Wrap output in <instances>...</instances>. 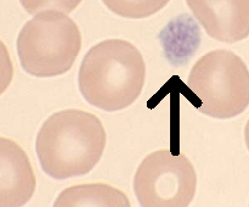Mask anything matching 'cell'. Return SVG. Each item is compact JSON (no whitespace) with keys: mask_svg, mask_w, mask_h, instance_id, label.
Listing matches in <instances>:
<instances>
[{"mask_svg":"<svg viewBox=\"0 0 249 207\" xmlns=\"http://www.w3.org/2000/svg\"><path fill=\"white\" fill-rule=\"evenodd\" d=\"M105 146L106 132L101 121L77 109L49 117L36 140L44 173L57 180L88 174L100 162Z\"/></svg>","mask_w":249,"mask_h":207,"instance_id":"1","label":"cell"},{"mask_svg":"<svg viewBox=\"0 0 249 207\" xmlns=\"http://www.w3.org/2000/svg\"><path fill=\"white\" fill-rule=\"evenodd\" d=\"M146 63L136 46L107 39L92 46L82 61L78 84L92 106L114 112L130 106L142 92Z\"/></svg>","mask_w":249,"mask_h":207,"instance_id":"2","label":"cell"},{"mask_svg":"<svg viewBox=\"0 0 249 207\" xmlns=\"http://www.w3.org/2000/svg\"><path fill=\"white\" fill-rule=\"evenodd\" d=\"M22 68L38 78L56 77L71 70L82 49V34L71 17L48 10L29 19L17 37Z\"/></svg>","mask_w":249,"mask_h":207,"instance_id":"3","label":"cell"},{"mask_svg":"<svg viewBox=\"0 0 249 207\" xmlns=\"http://www.w3.org/2000/svg\"><path fill=\"white\" fill-rule=\"evenodd\" d=\"M187 88L203 114L233 118L249 105V71L242 58L226 49L202 56L190 72Z\"/></svg>","mask_w":249,"mask_h":207,"instance_id":"4","label":"cell"},{"mask_svg":"<svg viewBox=\"0 0 249 207\" xmlns=\"http://www.w3.org/2000/svg\"><path fill=\"white\" fill-rule=\"evenodd\" d=\"M133 185L140 206L186 207L196 194L197 175L185 155L158 150L141 162Z\"/></svg>","mask_w":249,"mask_h":207,"instance_id":"5","label":"cell"},{"mask_svg":"<svg viewBox=\"0 0 249 207\" xmlns=\"http://www.w3.org/2000/svg\"><path fill=\"white\" fill-rule=\"evenodd\" d=\"M212 38L233 44L249 36V0H186Z\"/></svg>","mask_w":249,"mask_h":207,"instance_id":"6","label":"cell"},{"mask_svg":"<svg viewBox=\"0 0 249 207\" xmlns=\"http://www.w3.org/2000/svg\"><path fill=\"white\" fill-rule=\"evenodd\" d=\"M36 179L26 151L0 136V207L26 205L36 191Z\"/></svg>","mask_w":249,"mask_h":207,"instance_id":"7","label":"cell"},{"mask_svg":"<svg viewBox=\"0 0 249 207\" xmlns=\"http://www.w3.org/2000/svg\"><path fill=\"white\" fill-rule=\"evenodd\" d=\"M130 205L124 192L102 183L73 185L63 190L55 201L56 207H129Z\"/></svg>","mask_w":249,"mask_h":207,"instance_id":"8","label":"cell"},{"mask_svg":"<svg viewBox=\"0 0 249 207\" xmlns=\"http://www.w3.org/2000/svg\"><path fill=\"white\" fill-rule=\"evenodd\" d=\"M105 6L126 19H146L165 7L170 0H101Z\"/></svg>","mask_w":249,"mask_h":207,"instance_id":"9","label":"cell"},{"mask_svg":"<svg viewBox=\"0 0 249 207\" xmlns=\"http://www.w3.org/2000/svg\"><path fill=\"white\" fill-rule=\"evenodd\" d=\"M83 0H19L23 9L28 14H39L44 10H57L70 14L77 9Z\"/></svg>","mask_w":249,"mask_h":207,"instance_id":"10","label":"cell"},{"mask_svg":"<svg viewBox=\"0 0 249 207\" xmlns=\"http://www.w3.org/2000/svg\"><path fill=\"white\" fill-rule=\"evenodd\" d=\"M14 75L11 57L6 45L0 40V95L7 89Z\"/></svg>","mask_w":249,"mask_h":207,"instance_id":"11","label":"cell"},{"mask_svg":"<svg viewBox=\"0 0 249 207\" xmlns=\"http://www.w3.org/2000/svg\"><path fill=\"white\" fill-rule=\"evenodd\" d=\"M245 140H246V145H247V149L249 150V119L245 128Z\"/></svg>","mask_w":249,"mask_h":207,"instance_id":"12","label":"cell"}]
</instances>
